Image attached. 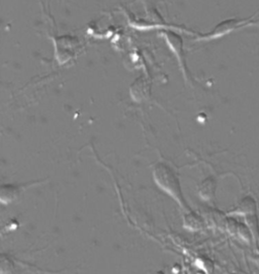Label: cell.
<instances>
[{
  "instance_id": "1",
  "label": "cell",
  "mask_w": 259,
  "mask_h": 274,
  "mask_svg": "<svg viewBox=\"0 0 259 274\" xmlns=\"http://www.w3.org/2000/svg\"><path fill=\"white\" fill-rule=\"evenodd\" d=\"M153 178L156 186L174 200L182 210H190L182 194L180 181L176 170L165 162H158L153 169Z\"/></svg>"
},
{
  "instance_id": "2",
  "label": "cell",
  "mask_w": 259,
  "mask_h": 274,
  "mask_svg": "<svg viewBox=\"0 0 259 274\" xmlns=\"http://www.w3.org/2000/svg\"><path fill=\"white\" fill-rule=\"evenodd\" d=\"M216 188H217V180L212 176L206 178L198 186V194L202 200L210 202L214 198Z\"/></svg>"
},
{
  "instance_id": "3",
  "label": "cell",
  "mask_w": 259,
  "mask_h": 274,
  "mask_svg": "<svg viewBox=\"0 0 259 274\" xmlns=\"http://www.w3.org/2000/svg\"><path fill=\"white\" fill-rule=\"evenodd\" d=\"M22 188L16 184H4L0 192V200L4 204H12L22 194Z\"/></svg>"
},
{
  "instance_id": "4",
  "label": "cell",
  "mask_w": 259,
  "mask_h": 274,
  "mask_svg": "<svg viewBox=\"0 0 259 274\" xmlns=\"http://www.w3.org/2000/svg\"><path fill=\"white\" fill-rule=\"evenodd\" d=\"M184 228L190 231H198L204 226V220L196 212L188 210L184 218Z\"/></svg>"
},
{
  "instance_id": "5",
  "label": "cell",
  "mask_w": 259,
  "mask_h": 274,
  "mask_svg": "<svg viewBox=\"0 0 259 274\" xmlns=\"http://www.w3.org/2000/svg\"><path fill=\"white\" fill-rule=\"evenodd\" d=\"M256 212V202L252 196L244 198L238 204V206L232 212V214H251Z\"/></svg>"
},
{
  "instance_id": "6",
  "label": "cell",
  "mask_w": 259,
  "mask_h": 274,
  "mask_svg": "<svg viewBox=\"0 0 259 274\" xmlns=\"http://www.w3.org/2000/svg\"><path fill=\"white\" fill-rule=\"evenodd\" d=\"M246 222H247V226L250 229L252 235L255 237H257L259 235V224H258V220L256 216V214H247L246 216Z\"/></svg>"
},
{
  "instance_id": "7",
  "label": "cell",
  "mask_w": 259,
  "mask_h": 274,
  "mask_svg": "<svg viewBox=\"0 0 259 274\" xmlns=\"http://www.w3.org/2000/svg\"><path fill=\"white\" fill-rule=\"evenodd\" d=\"M184 274H188V273H186V270H184Z\"/></svg>"
}]
</instances>
